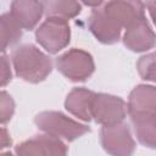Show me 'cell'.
<instances>
[{
  "label": "cell",
  "instance_id": "cell-9",
  "mask_svg": "<svg viewBox=\"0 0 156 156\" xmlns=\"http://www.w3.org/2000/svg\"><path fill=\"white\" fill-rule=\"evenodd\" d=\"M88 27L93 35L102 44H115L119 40L122 27L105 12L102 5L91 11L88 20Z\"/></svg>",
  "mask_w": 156,
  "mask_h": 156
},
{
  "label": "cell",
  "instance_id": "cell-7",
  "mask_svg": "<svg viewBox=\"0 0 156 156\" xmlns=\"http://www.w3.org/2000/svg\"><path fill=\"white\" fill-rule=\"evenodd\" d=\"M15 151L16 156H66L67 146L60 138L39 134L18 144Z\"/></svg>",
  "mask_w": 156,
  "mask_h": 156
},
{
  "label": "cell",
  "instance_id": "cell-16",
  "mask_svg": "<svg viewBox=\"0 0 156 156\" xmlns=\"http://www.w3.org/2000/svg\"><path fill=\"white\" fill-rule=\"evenodd\" d=\"M44 13L48 17H58L68 20L79 15L82 5L77 1H45Z\"/></svg>",
  "mask_w": 156,
  "mask_h": 156
},
{
  "label": "cell",
  "instance_id": "cell-4",
  "mask_svg": "<svg viewBox=\"0 0 156 156\" xmlns=\"http://www.w3.org/2000/svg\"><path fill=\"white\" fill-rule=\"evenodd\" d=\"M57 69L72 82L87 80L95 69L93 56L82 49H71L56 58Z\"/></svg>",
  "mask_w": 156,
  "mask_h": 156
},
{
  "label": "cell",
  "instance_id": "cell-8",
  "mask_svg": "<svg viewBox=\"0 0 156 156\" xmlns=\"http://www.w3.org/2000/svg\"><path fill=\"white\" fill-rule=\"evenodd\" d=\"M123 44L134 52H143L156 45V34L145 16L134 20L126 27Z\"/></svg>",
  "mask_w": 156,
  "mask_h": 156
},
{
  "label": "cell",
  "instance_id": "cell-10",
  "mask_svg": "<svg viewBox=\"0 0 156 156\" xmlns=\"http://www.w3.org/2000/svg\"><path fill=\"white\" fill-rule=\"evenodd\" d=\"M10 13L23 29H33L44 13V4L41 1L16 0L11 2Z\"/></svg>",
  "mask_w": 156,
  "mask_h": 156
},
{
  "label": "cell",
  "instance_id": "cell-2",
  "mask_svg": "<svg viewBox=\"0 0 156 156\" xmlns=\"http://www.w3.org/2000/svg\"><path fill=\"white\" fill-rule=\"evenodd\" d=\"M34 123L46 134L68 141H73L90 130L88 126L78 123L57 111H44L38 113L34 118Z\"/></svg>",
  "mask_w": 156,
  "mask_h": 156
},
{
  "label": "cell",
  "instance_id": "cell-6",
  "mask_svg": "<svg viewBox=\"0 0 156 156\" xmlns=\"http://www.w3.org/2000/svg\"><path fill=\"white\" fill-rule=\"evenodd\" d=\"M127 111L128 110L123 99L104 93L95 94L91 107V117L96 123L102 124L104 127L121 123L124 119Z\"/></svg>",
  "mask_w": 156,
  "mask_h": 156
},
{
  "label": "cell",
  "instance_id": "cell-12",
  "mask_svg": "<svg viewBox=\"0 0 156 156\" xmlns=\"http://www.w3.org/2000/svg\"><path fill=\"white\" fill-rule=\"evenodd\" d=\"M127 110L130 116L138 113L156 115V87L136 85L129 94Z\"/></svg>",
  "mask_w": 156,
  "mask_h": 156
},
{
  "label": "cell",
  "instance_id": "cell-21",
  "mask_svg": "<svg viewBox=\"0 0 156 156\" xmlns=\"http://www.w3.org/2000/svg\"><path fill=\"white\" fill-rule=\"evenodd\" d=\"M1 133H2V135H1V147L4 149V147H6V146H9L11 144V139H10V136L7 134V130L5 128H2Z\"/></svg>",
  "mask_w": 156,
  "mask_h": 156
},
{
  "label": "cell",
  "instance_id": "cell-13",
  "mask_svg": "<svg viewBox=\"0 0 156 156\" xmlns=\"http://www.w3.org/2000/svg\"><path fill=\"white\" fill-rule=\"evenodd\" d=\"M94 91L85 88H74L72 89L65 101V107L73 116L78 117L82 121L89 122L91 117V107L95 98Z\"/></svg>",
  "mask_w": 156,
  "mask_h": 156
},
{
  "label": "cell",
  "instance_id": "cell-5",
  "mask_svg": "<svg viewBox=\"0 0 156 156\" xmlns=\"http://www.w3.org/2000/svg\"><path fill=\"white\" fill-rule=\"evenodd\" d=\"M100 141L104 150L111 156H132L135 141L127 123L105 126L100 130Z\"/></svg>",
  "mask_w": 156,
  "mask_h": 156
},
{
  "label": "cell",
  "instance_id": "cell-14",
  "mask_svg": "<svg viewBox=\"0 0 156 156\" xmlns=\"http://www.w3.org/2000/svg\"><path fill=\"white\" fill-rule=\"evenodd\" d=\"M135 135L140 144L156 149V115L138 113L130 116Z\"/></svg>",
  "mask_w": 156,
  "mask_h": 156
},
{
  "label": "cell",
  "instance_id": "cell-19",
  "mask_svg": "<svg viewBox=\"0 0 156 156\" xmlns=\"http://www.w3.org/2000/svg\"><path fill=\"white\" fill-rule=\"evenodd\" d=\"M1 65H2V73H1V84L2 87L6 85L11 80V71H10V63L7 61V57L2 55L1 57Z\"/></svg>",
  "mask_w": 156,
  "mask_h": 156
},
{
  "label": "cell",
  "instance_id": "cell-22",
  "mask_svg": "<svg viewBox=\"0 0 156 156\" xmlns=\"http://www.w3.org/2000/svg\"><path fill=\"white\" fill-rule=\"evenodd\" d=\"M1 156H13V155H12L11 152H2Z\"/></svg>",
  "mask_w": 156,
  "mask_h": 156
},
{
  "label": "cell",
  "instance_id": "cell-1",
  "mask_svg": "<svg viewBox=\"0 0 156 156\" xmlns=\"http://www.w3.org/2000/svg\"><path fill=\"white\" fill-rule=\"evenodd\" d=\"M11 60L16 74L26 82H43L52 69L51 58L32 44H23L12 51Z\"/></svg>",
  "mask_w": 156,
  "mask_h": 156
},
{
  "label": "cell",
  "instance_id": "cell-11",
  "mask_svg": "<svg viewBox=\"0 0 156 156\" xmlns=\"http://www.w3.org/2000/svg\"><path fill=\"white\" fill-rule=\"evenodd\" d=\"M102 9L122 28H126L134 20L145 16V5L140 1H107L102 4Z\"/></svg>",
  "mask_w": 156,
  "mask_h": 156
},
{
  "label": "cell",
  "instance_id": "cell-18",
  "mask_svg": "<svg viewBox=\"0 0 156 156\" xmlns=\"http://www.w3.org/2000/svg\"><path fill=\"white\" fill-rule=\"evenodd\" d=\"M15 112V102L12 98L6 93L1 91V122L6 123Z\"/></svg>",
  "mask_w": 156,
  "mask_h": 156
},
{
  "label": "cell",
  "instance_id": "cell-17",
  "mask_svg": "<svg viewBox=\"0 0 156 156\" xmlns=\"http://www.w3.org/2000/svg\"><path fill=\"white\" fill-rule=\"evenodd\" d=\"M136 68L144 80L156 83V51L141 56L136 62Z\"/></svg>",
  "mask_w": 156,
  "mask_h": 156
},
{
  "label": "cell",
  "instance_id": "cell-15",
  "mask_svg": "<svg viewBox=\"0 0 156 156\" xmlns=\"http://www.w3.org/2000/svg\"><path fill=\"white\" fill-rule=\"evenodd\" d=\"M1 29V50L5 51L9 46L16 44L22 37V28L10 12L2 13L0 17Z\"/></svg>",
  "mask_w": 156,
  "mask_h": 156
},
{
  "label": "cell",
  "instance_id": "cell-3",
  "mask_svg": "<svg viewBox=\"0 0 156 156\" xmlns=\"http://www.w3.org/2000/svg\"><path fill=\"white\" fill-rule=\"evenodd\" d=\"M35 39L48 52H58L68 45L71 39V28L67 20L48 17L35 30Z\"/></svg>",
  "mask_w": 156,
  "mask_h": 156
},
{
  "label": "cell",
  "instance_id": "cell-20",
  "mask_svg": "<svg viewBox=\"0 0 156 156\" xmlns=\"http://www.w3.org/2000/svg\"><path fill=\"white\" fill-rule=\"evenodd\" d=\"M146 7H147V10H149V12H150V16H151V18H152L155 26H156V0H155V1H149V2H146Z\"/></svg>",
  "mask_w": 156,
  "mask_h": 156
}]
</instances>
